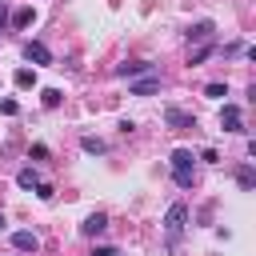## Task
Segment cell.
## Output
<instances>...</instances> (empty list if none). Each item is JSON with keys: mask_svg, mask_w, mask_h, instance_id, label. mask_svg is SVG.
<instances>
[{"mask_svg": "<svg viewBox=\"0 0 256 256\" xmlns=\"http://www.w3.org/2000/svg\"><path fill=\"white\" fill-rule=\"evenodd\" d=\"M164 228H168V240L176 244L180 240V232L188 228V208L176 200V204H168V212H164Z\"/></svg>", "mask_w": 256, "mask_h": 256, "instance_id": "1", "label": "cell"}, {"mask_svg": "<svg viewBox=\"0 0 256 256\" xmlns=\"http://www.w3.org/2000/svg\"><path fill=\"white\" fill-rule=\"evenodd\" d=\"M128 92H132V96H156V92H160V76H156V72L132 76V80H128Z\"/></svg>", "mask_w": 256, "mask_h": 256, "instance_id": "2", "label": "cell"}, {"mask_svg": "<svg viewBox=\"0 0 256 256\" xmlns=\"http://www.w3.org/2000/svg\"><path fill=\"white\" fill-rule=\"evenodd\" d=\"M220 128H224V132H244V112H240L236 104H224V108H220Z\"/></svg>", "mask_w": 256, "mask_h": 256, "instance_id": "3", "label": "cell"}, {"mask_svg": "<svg viewBox=\"0 0 256 256\" xmlns=\"http://www.w3.org/2000/svg\"><path fill=\"white\" fill-rule=\"evenodd\" d=\"M164 124L176 128V132H184V128H196V116L184 112V108H164Z\"/></svg>", "mask_w": 256, "mask_h": 256, "instance_id": "4", "label": "cell"}, {"mask_svg": "<svg viewBox=\"0 0 256 256\" xmlns=\"http://www.w3.org/2000/svg\"><path fill=\"white\" fill-rule=\"evenodd\" d=\"M24 60H28V64H52V52H48L40 40H28V44H24Z\"/></svg>", "mask_w": 256, "mask_h": 256, "instance_id": "5", "label": "cell"}, {"mask_svg": "<svg viewBox=\"0 0 256 256\" xmlns=\"http://www.w3.org/2000/svg\"><path fill=\"white\" fill-rule=\"evenodd\" d=\"M184 36H188V44H204V40H212V20H196Z\"/></svg>", "mask_w": 256, "mask_h": 256, "instance_id": "6", "label": "cell"}, {"mask_svg": "<svg viewBox=\"0 0 256 256\" xmlns=\"http://www.w3.org/2000/svg\"><path fill=\"white\" fill-rule=\"evenodd\" d=\"M144 72H156V64H148V60H136V64H120V68H116V76H124V80H132V76H144Z\"/></svg>", "mask_w": 256, "mask_h": 256, "instance_id": "7", "label": "cell"}, {"mask_svg": "<svg viewBox=\"0 0 256 256\" xmlns=\"http://www.w3.org/2000/svg\"><path fill=\"white\" fill-rule=\"evenodd\" d=\"M104 228H108V216H104V212H92V216L80 224V232H84V236H100Z\"/></svg>", "mask_w": 256, "mask_h": 256, "instance_id": "8", "label": "cell"}, {"mask_svg": "<svg viewBox=\"0 0 256 256\" xmlns=\"http://www.w3.org/2000/svg\"><path fill=\"white\" fill-rule=\"evenodd\" d=\"M12 248L16 252H36L40 240H36V232H12Z\"/></svg>", "mask_w": 256, "mask_h": 256, "instance_id": "9", "label": "cell"}, {"mask_svg": "<svg viewBox=\"0 0 256 256\" xmlns=\"http://www.w3.org/2000/svg\"><path fill=\"white\" fill-rule=\"evenodd\" d=\"M212 52H216V40H204L200 48H192V56H188V64H204V60H208Z\"/></svg>", "mask_w": 256, "mask_h": 256, "instance_id": "10", "label": "cell"}, {"mask_svg": "<svg viewBox=\"0 0 256 256\" xmlns=\"http://www.w3.org/2000/svg\"><path fill=\"white\" fill-rule=\"evenodd\" d=\"M16 184H20V188H36V184H40V172H36V168H20V172H16Z\"/></svg>", "mask_w": 256, "mask_h": 256, "instance_id": "11", "label": "cell"}, {"mask_svg": "<svg viewBox=\"0 0 256 256\" xmlns=\"http://www.w3.org/2000/svg\"><path fill=\"white\" fill-rule=\"evenodd\" d=\"M80 148H84V152H92V156L108 152V144H104V140H96V136H80Z\"/></svg>", "mask_w": 256, "mask_h": 256, "instance_id": "12", "label": "cell"}, {"mask_svg": "<svg viewBox=\"0 0 256 256\" xmlns=\"http://www.w3.org/2000/svg\"><path fill=\"white\" fill-rule=\"evenodd\" d=\"M8 20H12V28H28V24H32V8H16Z\"/></svg>", "mask_w": 256, "mask_h": 256, "instance_id": "13", "label": "cell"}, {"mask_svg": "<svg viewBox=\"0 0 256 256\" xmlns=\"http://www.w3.org/2000/svg\"><path fill=\"white\" fill-rule=\"evenodd\" d=\"M12 80H16V88H36V72H32V68H20Z\"/></svg>", "mask_w": 256, "mask_h": 256, "instance_id": "14", "label": "cell"}, {"mask_svg": "<svg viewBox=\"0 0 256 256\" xmlns=\"http://www.w3.org/2000/svg\"><path fill=\"white\" fill-rule=\"evenodd\" d=\"M172 168H192V152L188 148H176L172 152Z\"/></svg>", "mask_w": 256, "mask_h": 256, "instance_id": "15", "label": "cell"}, {"mask_svg": "<svg viewBox=\"0 0 256 256\" xmlns=\"http://www.w3.org/2000/svg\"><path fill=\"white\" fill-rule=\"evenodd\" d=\"M40 100H44V108H60V88H44Z\"/></svg>", "mask_w": 256, "mask_h": 256, "instance_id": "16", "label": "cell"}, {"mask_svg": "<svg viewBox=\"0 0 256 256\" xmlns=\"http://www.w3.org/2000/svg\"><path fill=\"white\" fill-rule=\"evenodd\" d=\"M172 180L180 188H192V168H172Z\"/></svg>", "mask_w": 256, "mask_h": 256, "instance_id": "17", "label": "cell"}, {"mask_svg": "<svg viewBox=\"0 0 256 256\" xmlns=\"http://www.w3.org/2000/svg\"><path fill=\"white\" fill-rule=\"evenodd\" d=\"M236 184H240V188H252V184H256L252 168H240V172H236Z\"/></svg>", "mask_w": 256, "mask_h": 256, "instance_id": "18", "label": "cell"}, {"mask_svg": "<svg viewBox=\"0 0 256 256\" xmlns=\"http://www.w3.org/2000/svg\"><path fill=\"white\" fill-rule=\"evenodd\" d=\"M204 96H212V100H224V96H228V88H224V84H208V88H204Z\"/></svg>", "mask_w": 256, "mask_h": 256, "instance_id": "19", "label": "cell"}, {"mask_svg": "<svg viewBox=\"0 0 256 256\" xmlns=\"http://www.w3.org/2000/svg\"><path fill=\"white\" fill-rule=\"evenodd\" d=\"M92 256H120V248H112V244H96Z\"/></svg>", "mask_w": 256, "mask_h": 256, "instance_id": "20", "label": "cell"}, {"mask_svg": "<svg viewBox=\"0 0 256 256\" xmlns=\"http://www.w3.org/2000/svg\"><path fill=\"white\" fill-rule=\"evenodd\" d=\"M36 196H40V200H52L56 192H52V184H44V180H40V184H36Z\"/></svg>", "mask_w": 256, "mask_h": 256, "instance_id": "21", "label": "cell"}, {"mask_svg": "<svg viewBox=\"0 0 256 256\" xmlns=\"http://www.w3.org/2000/svg\"><path fill=\"white\" fill-rule=\"evenodd\" d=\"M0 112H4V116H16L20 104H16V100H0Z\"/></svg>", "mask_w": 256, "mask_h": 256, "instance_id": "22", "label": "cell"}, {"mask_svg": "<svg viewBox=\"0 0 256 256\" xmlns=\"http://www.w3.org/2000/svg\"><path fill=\"white\" fill-rule=\"evenodd\" d=\"M224 52H228V56H244V52H248V48H244V44H240V40H232V44H228V48H224Z\"/></svg>", "mask_w": 256, "mask_h": 256, "instance_id": "23", "label": "cell"}, {"mask_svg": "<svg viewBox=\"0 0 256 256\" xmlns=\"http://www.w3.org/2000/svg\"><path fill=\"white\" fill-rule=\"evenodd\" d=\"M4 24H8V4L0 0V28H4Z\"/></svg>", "mask_w": 256, "mask_h": 256, "instance_id": "24", "label": "cell"}, {"mask_svg": "<svg viewBox=\"0 0 256 256\" xmlns=\"http://www.w3.org/2000/svg\"><path fill=\"white\" fill-rule=\"evenodd\" d=\"M4 224H8V220H4V212H0V232H4Z\"/></svg>", "mask_w": 256, "mask_h": 256, "instance_id": "25", "label": "cell"}]
</instances>
